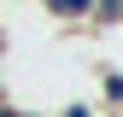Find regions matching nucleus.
Masks as SVG:
<instances>
[{"instance_id": "nucleus-1", "label": "nucleus", "mask_w": 123, "mask_h": 117, "mask_svg": "<svg viewBox=\"0 0 123 117\" xmlns=\"http://www.w3.org/2000/svg\"><path fill=\"white\" fill-rule=\"evenodd\" d=\"M41 12L59 18V23H82L88 18V0H41Z\"/></svg>"}, {"instance_id": "nucleus-2", "label": "nucleus", "mask_w": 123, "mask_h": 117, "mask_svg": "<svg viewBox=\"0 0 123 117\" xmlns=\"http://www.w3.org/2000/svg\"><path fill=\"white\" fill-rule=\"evenodd\" d=\"M88 18H94L100 29H111V23H123V0H88Z\"/></svg>"}, {"instance_id": "nucleus-3", "label": "nucleus", "mask_w": 123, "mask_h": 117, "mask_svg": "<svg viewBox=\"0 0 123 117\" xmlns=\"http://www.w3.org/2000/svg\"><path fill=\"white\" fill-rule=\"evenodd\" d=\"M100 94H105V105L123 111V70H100Z\"/></svg>"}, {"instance_id": "nucleus-4", "label": "nucleus", "mask_w": 123, "mask_h": 117, "mask_svg": "<svg viewBox=\"0 0 123 117\" xmlns=\"http://www.w3.org/2000/svg\"><path fill=\"white\" fill-rule=\"evenodd\" d=\"M59 117H100V111H94V105H88V99H70V105H65V111H59Z\"/></svg>"}, {"instance_id": "nucleus-5", "label": "nucleus", "mask_w": 123, "mask_h": 117, "mask_svg": "<svg viewBox=\"0 0 123 117\" xmlns=\"http://www.w3.org/2000/svg\"><path fill=\"white\" fill-rule=\"evenodd\" d=\"M0 117H35V111H24V105H6V99H0Z\"/></svg>"}]
</instances>
